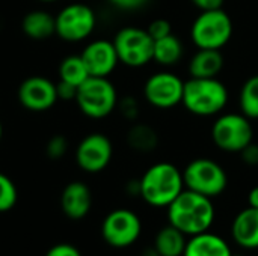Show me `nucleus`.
<instances>
[{"label":"nucleus","mask_w":258,"mask_h":256,"mask_svg":"<svg viewBox=\"0 0 258 256\" xmlns=\"http://www.w3.org/2000/svg\"><path fill=\"white\" fill-rule=\"evenodd\" d=\"M248 207L258 208V186L252 187L251 192L248 193Z\"/></svg>","instance_id":"72a5a7b5"},{"label":"nucleus","mask_w":258,"mask_h":256,"mask_svg":"<svg viewBox=\"0 0 258 256\" xmlns=\"http://www.w3.org/2000/svg\"><path fill=\"white\" fill-rule=\"evenodd\" d=\"M118 91L109 77H88L79 88L76 104L89 119H104L118 109Z\"/></svg>","instance_id":"20e7f679"},{"label":"nucleus","mask_w":258,"mask_h":256,"mask_svg":"<svg viewBox=\"0 0 258 256\" xmlns=\"http://www.w3.org/2000/svg\"><path fill=\"white\" fill-rule=\"evenodd\" d=\"M39 2H44V3H54V2H59V0H39Z\"/></svg>","instance_id":"e433bc0d"},{"label":"nucleus","mask_w":258,"mask_h":256,"mask_svg":"<svg viewBox=\"0 0 258 256\" xmlns=\"http://www.w3.org/2000/svg\"><path fill=\"white\" fill-rule=\"evenodd\" d=\"M127 145L141 154H148L153 152L157 145H159V134L157 131L148 125V124H142V122H135L128 131H127Z\"/></svg>","instance_id":"4be33fe9"},{"label":"nucleus","mask_w":258,"mask_h":256,"mask_svg":"<svg viewBox=\"0 0 258 256\" xmlns=\"http://www.w3.org/2000/svg\"><path fill=\"white\" fill-rule=\"evenodd\" d=\"M233 256H243L242 253H233Z\"/></svg>","instance_id":"4c0bfd02"},{"label":"nucleus","mask_w":258,"mask_h":256,"mask_svg":"<svg viewBox=\"0 0 258 256\" xmlns=\"http://www.w3.org/2000/svg\"><path fill=\"white\" fill-rule=\"evenodd\" d=\"M225 65V57L221 50L198 48L189 60V74L195 78L218 77Z\"/></svg>","instance_id":"f3484780"},{"label":"nucleus","mask_w":258,"mask_h":256,"mask_svg":"<svg viewBox=\"0 0 258 256\" xmlns=\"http://www.w3.org/2000/svg\"><path fill=\"white\" fill-rule=\"evenodd\" d=\"M192 5L200 9V12L203 11H215V9H221L224 6L225 0H190Z\"/></svg>","instance_id":"473e14b6"},{"label":"nucleus","mask_w":258,"mask_h":256,"mask_svg":"<svg viewBox=\"0 0 258 256\" xmlns=\"http://www.w3.org/2000/svg\"><path fill=\"white\" fill-rule=\"evenodd\" d=\"M88 77H91V75H89L86 65L80 54L79 56L77 54L67 56L59 63V80H62V81H67V83L79 88Z\"/></svg>","instance_id":"5701e85b"},{"label":"nucleus","mask_w":258,"mask_h":256,"mask_svg":"<svg viewBox=\"0 0 258 256\" xmlns=\"http://www.w3.org/2000/svg\"><path fill=\"white\" fill-rule=\"evenodd\" d=\"M183 256H233V250L222 237L207 231L187 238Z\"/></svg>","instance_id":"a211bd4d"},{"label":"nucleus","mask_w":258,"mask_h":256,"mask_svg":"<svg viewBox=\"0 0 258 256\" xmlns=\"http://www.w3.org/2000/svg\"><path fill=\"white\" fill-rule=\"evenodd\" d=\"M187 235L172 225L162 228L154 238V249L162 256H183Z\"/></svg>","instance_id":"412c9836"},{"label":"nucleus","mask_w":258,"mask_h":256,"mask_svg":"<svg viewBox=\"0 0 258 256\" xmlns=\"http://www.w3.org/2000/svg\"><path fill=\"white\" fill-rule=\"evenodd\" d=\"M112 41L116 48L119 63L128 68H142L153 62L154 39L147 29L125 26L115 33Z\"/></svg>","instance_id":"6e6552de"},{"label":"nucleus","mask_w":258,"mask_h":256,"mask_svg":"<svg viewBox=\"0 0 258 256\" xmlns=\"http://www.w3.org/2000/svg\"><path fill=\"white\" fill-rule=\"evenodd\" d=\"M56 18V35L65 42H82L97 27V14L86 3H70L63 6Z\"/></svg>","instance_id":"1a4fd4ad"},{"label":"nucleus","mask_w":258,"mask_h":256,"mask_svg":"<svg viewBox=\"0 0 258 256\" xmlns=\"http://www.w3.org/2000/svg\"><path fill=\"white\" fill-rule=\"evenodd\" d=\"M150 0H109L112 6L121 11H136L144 8Z\"/></svg>","instance_id":"2f4dec72"},{"label":"nucleus","mask_w":258,"mask_h":256,"mask_svg":"<svg viewBox=\"0 0 258 256\" xmlns=\"http://www.w3.org/2000/svg\"><path fill=\"white\" fill-rule=\"evenodd\" d=\"M147 30H148V33L151 35V38H153L154 41H157V39H160V38H165V36L174 33V32H172V24H171V21H168L166 18H156V20H153V21L148 24Z\"/></svg>","instance_id":"cd10ccee"},{"label":"nucleus","mask_w":258,"mask_h":256,"mask_svg":"<svg viewBox=\"0 0 258 256\" xmlns=\"http://www.w3.org/2000/svg\"><path fill=\"white\" fill-rule=\"evenodd\" d=\"M118 109L121 112V115L127 119V121H132L135 122L139 116V101L132 97V95H127V97H122L119 98L118 101Z\"/></svg>","instance_id":"bb28decb"},{"label":"nucleus","mask_w":258,"mask_h":256,"mask_svg":"<svg viewBox=\"0 0 258 256\" xmlns=\"http://www.w3.org/2000/svg\"><path fill=\"white\" fill-rule=\"evenodd\" d=\"M228 89L218 77L195 78L190 77L184 81V92L181 104L184 109L198 116L210 118L218 116L228 104Z\"/></svg>","instance_id":"7ed1b4c3"},{"label":"nucleus","mask_w":258,"mask_h":256,"mask_svg":"<svg viewBox=\"0 0 258 256\" xmlns=\"http://www.w3.org/2000/svg\"><path fill=\"white\" fill-rule=\"evenodd\" d=\"M239 107L240 112L252 119H258V74L249 77L240 89L239 94Z\"/></svg>","instance_id":"b1692460"},{"label":"nucleus","mask_w":258,"mask_h":256,"mask_svg":"<svg viewBox=\"0 0 258 256\" xmlns=\"http://www.w3.org/2000/svg\"><path fill=\"white\" fill-rule=\"evenodd\" d=\"M89 75L92 77H109L119 65L118 53L113 41L94 39L80 53Z\"/></svg>","instance_id":"4468645a"},{"label":"nucleus","mask_w":258,"mask_h":256,"mask_svg":"<svg viewBox=\"0 0 258 256\" xmlns=\"http://www.w3.org/2000/svg\"><path fill=\"white\" fill-rule=\"evenodd\" d=\"M231 237L246 250L258 249V208L246 207L237 213L231 223Z\"/></svg>","instance_id":"dca6fc26"},{"label":"nucleus","mask_w":258,"mask_h":256,"mask_svg":"<svg viewBox=\"0 0 258 256\" xmlns=\"http://www.w3.org/2000/svg\"><path fill=\"white\" fill-rule=\"evenodd\" d=\"M184 80L171 71H157L144 83L145 101L159 110L174 109L183 101Z\"/></svg>","instance_id":"9d476101"},{"label":"nucleus","mask_w":258,"mask_h":256,"mask_svg":"<svg viewBox=\"0 0 258 256\" xmlns=\"http://www.w3.org/2000/svg\"><path fill=\"white\" fill-rule=\"evenodd\" d=\"M113 145L103 133H89L76 148V163L86 174L103 172L112 161Z\"/></svg>","instance_id":"f8f14e48"},{"label":"nucleus","mask_w":258,"mask_h":256,"mask_svg":"<svg viewBox=\"0 0 258 256\" xmlns=\"http://www.w3.org/2000/svg\"><path fill=\"white\" fill-rule=\"evenodd\" d=\"M183 54H184L183 42L174 33L154 41L153 62H156L160 66L169 68L177 65L183 59Z\"/></svg>","instance_id":"aec40b11"},{"label":"nucleus","mask_w":258,"mask_h":256,"mask_svg":"<svg viewBox=\"0 0 258 256\" xmlns=\"http://www.w3.org/2000/svg\"><path fill=\"white\" fill-rule=\"evenodd\" d=\"M17 98L26 110L35 113L47 112L59 101L56 83L42 75H32L23 80L18 86Z\"/></svg>","instance_id":"ddd939ff"},{"label":"nucleus","mask_w":258,"mask_h":256,"mask_svg":"<svg viewBox=\"0 0 258 256\" xmlns=\"http://www.w3.org/2000/svg\"><path fill=\"white\" fill-rule=\"evenodd\" d=\"M142 232V222L139 216L127 208L110 211L101 223L103 240L116 249H124L135 244Z\"/></svg>","instance_id":"9b49d317"},{"label":"nucleus","mask_w":258,"mask_h":256,"mask_svg":"<svg viewBox=\"0 0 258 256\" xmlns=\"http://www.w3.org/2000/svg\"><path fill=\"white\" fill-rule=\"evenodd\" d=\"M2 137H3V125H2V121H0V142H2Z\"/></svg>","instance_id":"c9c22d12"},{"label":"nucleus","mask_w":258,"mask_h":256,"mask_svg":"<svg viewBox=\"0 0 258 256\" xmlns=\"http://www.w3.org/2000/svg\"><path fill=\"white\" fill-rule=\"evenodd\" d=\"M18 192L14 181L0 172V213H6L12 210L17 204Z\"/></svg>","instance_id":"393cba45"},{"label":"nucleus","mask_w":258,"mask_h":256,"mask_svg":"<svg viewBox=\"0 0 258 256\" xmlns=\"http://www.w3.org/2000/svg\"><path fill=\"white\" fill-rule=\"evenodd\" d=\"M139 186V196L145 204L154 208H168L184 190L183 170L169 161L154 163L144 172Z\"/></svg>","instance_id":"f03ea898"},{"label":"nucleus","mask_w":258,"mask_h":256,"mask_svg":"<svg viewBox=\"0 0 258 256\" xmlns=\"http://www.w3.org/2000/svg\"><path fill=\"white\" fill-rule=\"evenodd\" d=\"M45 256H82V253L76 246L68 244V243H60V244L53 246L45 253Z\"/></svg>","instance_id":"c756f323"},{"label":"nucleus","mask_w":258,"mask_h":256,"mask_svg":"<svg viewBox=\"0 0 258 256\" xmlns=\"http://www.w3.org/2000/svg\"><path fill=\"white\" fill-rule=\"evenodd\" d=\"M56 91H57V98L59 101H76L77 97V86H73L67 81L59 80L56 83Z\"/></svg>","instance_id":"c85d7f7f"},{"label":"nucleus","mask_w":258,"mask_h":256,"mask_svg":"<svg viewBox=\"0 0 258 256\" xmlns=\"http://www.w3.org/2000/svg\"><path fill=\"white\" fill-rule=\"evenodd\" d=\"M216 217L213 201L204 195L184 189L168 207V223L187 237L207 232Z\"/></svg>","instance_id":"f257e3e1"},{"label":"nucleus","mask_w":258,"mask_h":256,"mask_svg":"<svg viewBox=\"0 0 258 256\" xmlns=\"http://www.w3.org/2000/svg\"><path fill=\"white\" fill-rule=\"evenodd\" d=\"M234 32L231 17L221 8L203 11L190 26V39L197 48L222 50Z\"/></svg>","instance_id":"39448f33"},{"label":"nucleus","mask_w":258,"mask_h":256,"mask_svg":"<svg viewBox=\"0 0 258 256\" xmlns=\"http://www.w3.org/2000/svg\"><path fill=\"white\" fill-rule=\"evenodd\" d=\"M21 30L32 41H45L56 35V18L45 9L29 11L21 20Z\"/></svg>","instance_id":"6ab92c4d"},{"label":"nucleus","mask_w":258,"mask_h":256,"mask_svg":"<svg viewBox=\"0 0 258 256\" xmlns=\"http://www.w3.org/2000/svg\"><path fill=\"white\" fill-rule=\"evenodd\" d=\"M141 256H162L156 249H154V246L153 247H147L142 253H141Z\"/></svg>","instance_id":"f704fd0d"},{"label":"nucleus","mask_w":258,"mask_h":256,"mask_svg":"<svg viewBox=\"0 0 258 256\" xmlns=\"http://www.w3.org/2000/svg\"><path fill=\"white\" fill-rule=\"evenodd\" d=\"M242 161L248 166H258V143H254V140L245 146L240 152Z\"/></svg>","instance_id":"7c9ffc66"},{"label":"nucleus","mask_w":258,"mask_h":256,"mask_svg":"<svg viewBox=\"0 0 258 256\" xmlns=\"http://www.w3.org/2000/svg\"><path fill=\"white\" fill-rule=\"evenodd\" d=\"M212 140L224 152L239 154L254 140L251 119L240 113H222L212 125Z\"/></svg>","instance_id":"0eeeda50"},{"label":"nucleus","mask_w":258,"mask_h":256,"mask_svg":"<svg viewBox=\"0 0 258 256\" xmlns=\"http://www.w3.org/2000/svg\"><path fill=\"white\" fill-rule=\"evenodd\" d=\"M184 189L204 195L210 199L222 195L228 187L225 169L215 160L200 157L187 163L183 170Z\"/></svg>","instance_id":"423d86ee"},{"label":"nucleus","mask_w":258,"mask_h":256,"mask_svg":"<svg viewBox=\"0 0 258 256\" xmlns=\"http://www.w3.org/2000/svg\"><path fill=\"white\" fill-rule=\"evenodd\" d=\"M92 207L91 189L82 181H73L65 186L60 195V208L71 220H80L88 216Z\"/></svg>","instance_id":"2eb2a0df"},{"label":"nucleus","mask_w":258,"mask_h":256,"mask_svg":"<svg viewBox=\"0 0 258 256\" xmlns=\"http://www.w3.org/2000/svg\"><path fill=\"white\" fill-rule=\"evenodd\" d=\"M68 151V140L62 134H54L45 145V154L50 160H60Z\"/></svg>","instance_id":"a878e982"}]
</instances>
